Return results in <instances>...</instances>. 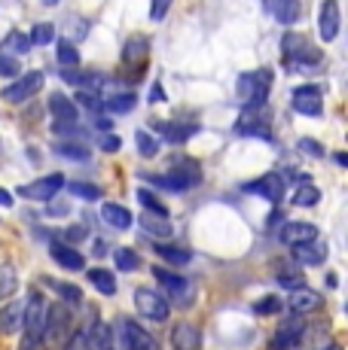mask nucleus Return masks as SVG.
<instances>
[{
	"instance_id": "obj_31",
	"label": "nucleus",
	"mask_w": 348,
	"mask_h": 350,
	"mask_svg": "<svg viewBox=\"0 0 348 350\" xmlns=\"http://www.w3.org/2000/svg\"><path fill=\"white\" fill-rule=\"evenodd\" d=\"M86 338H89V350H110L113 347V332L107 323H95Z\"/></svg>"
},
{
	"instance_id": "obj_19",
	"label": "nucleus",
	"mask_w": 348,
	"mask_h": 350,
	"mask_svg": "<svg viewBox=\"0 0 348 350\" xmlns=\"http://www.w3.org/2000/svg\"><path fill=\"white\" fill-rule=\"evenodd\" d=\"M64 79L77 85L79 92H92V95H101L104 85H107V77L98 70H71L68 67V70H64Z\"/></svg>"
},
{
	"instance_id": "obj_43",
	"label": "nucleus",
	"mask_w": 348,
	"mask_h": 350,
	"mask_svg": "<svg viewBox=\"0 0 348 350\" xmlns=\"http://www.w3.org/2000/svg\"><path fill=\"white\" fill-rule=\"evenodd\" d=\"M31 37L28 33H22V31H10L6 33V40H3V49H12V52H28L31 49Z\"/></svg>"
},
{
	"instance_id": "obj_12",
	"label": "nucleus",
	"mask_w": 348,
	"mask_h": 350,
	"mask_svg": "<svg viewBox=\"0 0 348 350\" xmlns=\"http://www.w3.org/2000/svg\"><path fill=\"white\" fill-rule=\"evenodd\" d=\"M236 134H242V137L266 140V144L272 140V128H269V122H266V116H260V110H251V107H245V113L238 116Z\"/></svg>"
},
{
	"instance_id": "obj_2",
	"label": "nucleus",
	"mask_w": 348,
	"mask_h": 350,
	"mask_svg": "<svg viewBox=\"0 0 348 350\" xmlns=\"http://www.w3.org/2000/svg\"><path fill=\"white\" fill-rule=\"evenodd\" d=\"M272 83H275V70H272V67H260V70L242 73V77H238V98L245 100V107L260 110V107H266V100H269Z\"/></svg>"
},
{
	"instance_id": "obj_55",
	"label": "nucleus",
	"mask_w": 348,
	"mask_h": 350,
	"mask_svg": "<svg viewBox=\"0 0 348 350\" xmlns=\"http://www.w3.org/2000/svg\"><path fill=\"white\" fill-rule=\"evenodd\" d=\"M333 159H336V165H339V167H345V165H348V159H345V152H336V156H333Z\"/></svg>"
},
{
	"instance_id": "obj_57",
	"label": "nucleus",
	"mask_w": 348,
	"mask_h": 350,
	"mask_svg": "<svg viewBox=\"0 0 348 350\" xmlns=\"http://www.w3.org/2000/svg\"><path fill=\"white\" fill-rule=\"evenodd\" d=\"M43 3H46V6H52V3H58V0H43Z\"/></svg>"
},
{
	"instance_id": "obj_39",
	"label": "nucleus",
	"mask_w": 348,
	"mask_h": 350,
	"mask_svg": "<svg viewBox=\"0 0 348 350\" xmlns=\"http://www.w3.org/2000/svg\"><path fill=\"white\" fill-rule=\"evenodd\" d=\"M140 226H144V232H150V234L171 238V226H169V219H162V217H153V213H147V217L140 219Z\"/></svg>"
},
{
	"instance_id": "obj_32",
	"label": "nucleus",
	"mask_w": 348,
	"mask_h": 350,
	"mask_svg": "<svg viewBox=\"0 0 348 350\" xmlns=\"http://www.w3.org/2000/svg\"><path fill=\"white\" fill-rule=\"evenodd\" d=\"M55 156H64V159H73V161H86L89 159V146L79 144V140H58Z\"/></svg>"
},
{
	"instance_id": "obj_9",
	"label": "nucleus",
	"mask_w": 348,
	"mask_h": 350,
	"mask_svg": "<svg viewBox=\"0 0 348 350\" xmlns=\"http://www.w3.org/2000/svg\"><path fill=\"white\" fill-rule=\"evenodd\" d=\"M43 83H46V77L40 70L34 73H25L22 79H16V83H10L3 92H0V98L6 100V104H22V100H28V98H34L40 89H43Z\"/></svg>"
},
{
	"instance_id": "obj_52",
	"label": "nucleus",
	"mask_w": 348,
	"mask_h": 350,
	"mask_svg": "<svg viewBox=\"0 0 348 350\" xmlns=\"http://www.w3.org/2000/svg\"><path fill=\"white\" fill-rule=\"evenodd\" d=\"M153 100H156V104H159V100H165L162 83H153V89H150V104H153Z\"/></svg>"
},
{
	"instance_id": "obj_58",
	"label": "nucleus",
	"mask_w": 348,
	"mask_h": 350,
	"mask_svg": "<svg viewBox=\"0 0 348 350\" xmlns=\"http://www.w3.org/2000/svg\"><path fill=\"white\" fill-rule=\"evenodd\" d=\"M110 350H113V347H110Z\"/></svg>"
},
{
	"instance_id": "obj_30",
	"label": "nucleus",
	"mask_w": 348,
	"mask_h": 350,
	"mask_svg": "<svg viewBox=\"0 0 348 350\" xmlns=\"http://www.w3.org/2000/svg\"><path fill=\"white\" fill-rule=\"evenodd\" d=\"M16 289H18V274H16V268H12L10 262H3V265H0V301L12 299V295H16Z\"/></svg>"
},
{
	"instance_id": "obj_38",
	"label": "nucleus",
	"mask_w": 348,
	"mask_h": 350,
	"mask_svg": "<svg viewBox=\"0 0 348 350\" xmlns=\"http://www.w3.org/2000/svg\"><path fill=\"white\" fill-rule=\"evenodd\" d=\"M135 144H138V152H140L144 159H153V156L159 152V140L153 137L150 131H144V128H140V131L135 134Z\"/></svg>"
},
{
	"instance_id": "obj_17",
	"label": "nucleus",
	"mask_w": 348,
	"mask_h": 350,
	"mask_svg": "<svg viewBox=\"0 0 348 350\" xmlns=\"http://www.w3.org/2000/svg\"><path fill=\"white\" fill-rule=\"evenodd\" d=\"M156 131L162 134L165 144H186L190 137H196L199 131H202V125L199 122H156Z\"/></svg>"
},
{
	"instance_id": "obj_40",
	"label": "nucleus",
	"mask_w": 348,
	"mask_h": 350,
	"mask_svg": "<svg viewBox=\"0 0 348 350\" xmlns=\"http://www.w3.org/2000/svg\"><path fill=\"white\" fill-rule=\"evenodd\" d=\"M64 186H68V183H64ZM68 189L77 195V198H83V201H98V198H101V189H98L95 183H83V180H73Z\"/></svg>"
},
{
	"instance_id": "obj_48",
	"label": "nucleus",
	"mask_w": 348,
	"mask_h": 350,
	"mask_svg": "<svg viewBox=\"0 0 348 350\" xmlns=\"http://www.w3.org/2000/svg\"><path fill=\"white\" fill-rule=\"evenodd\" d=\"M299 150H303V152H309V156H314V159H324V146H321L318 144V140H312V137H303V140H299Z\"/></svg>"
},
{
	"instance_id": "obj_5",
	"label": "nucleus",
	"mask_w": 348,
	"mask_h": 350,
	"mask_svg": "<svg viewBox=\"0 0 348 350\" xmlns=\"http://www.w3.org/2000/svg\"><path fill=\"white\" fill-rule=\"evenodd\" d=\"M68 335H71V311L64 305H55L46 311V323H43V341L55 347L68 345Z\"/></svg>"
},
{
	"instance_id": "obj_26",
	"label": "nucleus",
	"mask_w": 348,
	"mask_h": 350,
	"mask_svg": "<svg viewBox=\"0 0 348 350\" xmlns=\"http://www.w3.org/2000/svg\"><path fill=\"white\" fill-rule=\"evenodd\" d=\"M153 250H156L159 259L169 262V265H174V268L190 265V262H192V253L186 250V247H177V244H156Z\"/></svg>"
},
{
	"instance_id": "obj_23",
	"label": "nucleus",
	"mask_w": 348,
	"mask_h": 350,
	"mask_svg": "<svg viewBox=\"0 0 348 350\" xmlns=\"http://www.w3.org/2000/svg\"><path fill=\"white\" fill-rule=\"evenodd\" d=\"M49 110H52V122H77L79 119V110H77V104L64 95V92H52L49 95Z\"/></svg>"
},
{
	"instance_id": "obj_41",
	"label": "nucleus",
	"mask_w": 348,
	"mask_h": 350,
	"mask_svg": "<svg viewBox=\"0 0 348 350\" xmlns=\"http://www.w3.org/2000/svg\"><path fill=\"white\" fill-rule=\"evenodd\" d=\"M52 289H55V295H62L68 305H79V301H83V293H79V286L68 284V280H55Z\"/></svg>"
},
{
	"instance_id": "obj_22",
	"label": "nucleus",
	"mask_w": 348,
	"mask_h": 350,
	"mask_svg": "<svg viewBox=\"0 0 348 350\" xmlns=\"http://www.w3.org/2000/svg\"><path fill=\"white\" fill-rule=\"evenodd\" d=\"M312 238H318V228H314L312 223H284L281 232H278V241L287 244V247L303 244V241H312Z\"/></svg>"
},
{
	"instance_id": "obj_21",
	"label": "nucleus",
	"mask_w": 348,
	"mask_h": 350,
	"mask_svg": "<svg viewBox=\"0 0 348 350\" xmlns=\"http://www.w3.org/2000/svg\"><path fill=\"white\" fill-rule=\"evenodd\" d=\"M22 314H25V301H6L0 308V338L22 332Z\"/></svg>"
},
{
	"instance_id": "obj_1",
	"label": "nucleus",
	"mask_w": 348,
	"mask_h": 350,
	"mask_svg": "<svg viewBox=\"0 0 348 350\" xmlns=\"http://www.w3.org/2000/svg\"><path fill=\"white\" fill-rule=\"evenodd\" d=\"M156 189H165V192H174V195H184L190 189H196L202 183V165L196 159H171L169 161V174H147Z\"/></svg>"
},
{
	"instance_id": "obj_36",
	"label": "nucleus",
	"mask_w": 348,
	"mask_h": 350,
	"mask_svg": "<svg viewBox=\"0 0 348 350\" xmlns=\"http://www.w3.org/2000/svg\"><path fill=\"white\" fill-rule=\"evenodd\" d=\"M138 201L147 207V211L153 213V217H162V219H169V207H165L162 201H159V198H156V195H153L150 189H138Z\"/></svg>"
},
{
	"instance_id": "obj_11",
	"label": "nucleus",
	"mask_w": 348,
	"mask_h": 350,
	"mask_svg": "<svg viewBox=\"0 0 348 350\" xmlns=\"http://www.w3.org/2000/svg\"><path fill=\"white\" fill-rule=\"evenodd\" d=\"M339 25H343V12H339V0H324L318 6V33L324 43H333L339 37Z\"/></svg>"
},
{
	"instance_id": "obj_13",
	"label": "nucleus",
	"mask_w": 348,
	"mask_h": 350,
	"mask_svg": "<svg viewBox=\"0 0 348 350\" xmlns=\"http://www.w3.org/2000/svg\"><path fill=\"white\" fill-rule=\"evenodd\" d=\"M171 347L174 350H202V329L190 320H180L171 326Z\"/></svg>"
},
{
	"instance_id": "obj_3",
	"label": "nucleus",
	"mask_w": 348,
	"mask_h": 350,
	"mask_svg": "<svg viewBox=\"0 0 348 350\" xmlns=\"http://www.w3.org/2000/svg\"><path fill=\"white\" fill-rule=\"evenodd\" d=\"M153 278L165 286L169 299L177 308H190L192 301H196V286H192L186 278H180V274H174V271H165V268H153Z\"/></svg>"
},
{
	"instance_id": "obj_54",
	"label": "nucleus",
	"mask_w": 348,
	"mask_h": 350,
	"mask_svg": "<svg viewBox=\"0 0 348 350\" xmlns=\"http://www.w3.org/2000/svg\"><path fill=\"white\" fill-rule=\"evenodd\" d=\"M95 125H98V131H110V119H104V116H98Z\"/></svg>"
},
{
	"instance_id": "obj_14",
	"label": "nucleus",
	"mask_w": 348,
	"mask_h": 350,
	"mask_svg": "<svg viewBox=\"0 0 348 350\" xmlns=\"http://www.w3.org/2000/svg\"><path fill=\"white\" fill-rule=\"evenodd\" d=\"M123 341H125V350H162L159 341L135 320H123Z\"/></svg>"
},
{
	"instance_id": "obj_56",
	"label": "nucleus",
	"mask_w": 348,
	"mask_h": 350,
	"mask_svg": "<svg viewBox=\"0 0 348 350\" xmlns=\"http://www.w3.org/2000/svg\"><path fill=\"white\" fill-rule=\"evenodd\" d=\"M321 350H343V345H327V347H321Z\"/></svg>"
},
{
	"instance_id": "obj_15",
	"label": "nucleus",
	"mask_w": 348,
	"mask_h": 350,
	"mask_svg": "<svg viewBox=\"0 0 348 350\" xmlns=\"http://www.w3.org/2000/svg\"><path fill=\"white\" fill-rule=\"evenodd\" d=\"M287 308H290L297 317H303V314H318L321 308H324V299H321V293H314V289H290V299H287Z\"/></svg>"
},
{
	"instance_id": "obj_50",
	"label": "nucleus",
	"mask_w": 348,
	"mask_h": 350,
	"mask_svg": "<svg viewBox=\"0 0 348 350\" xmlns=\"http://www.w3.org/2000/svg\"><path fill=\"white\" fill-rule=\"evenodd\" d=\"M98 146H101L104 152H119V146H123V140H119L116 134H110V131H107V134H101V140H98Z\"/></svg>"
},
{
	"instance_id": "obj_35",
	"label": "nucleus",
	"mask_w": 348,
	"mask_h": 350,
	"mask_svg": "<svg viewBox=\"0 0 348 350\" xmlns=\"http://www.w3.org/2000/svg\"><path fill=\"white\" fill-rule=\"evenodd\" d=\"M290 201L297 207H312V204H318V201H321V189H318V186H312V183H303L297 192H293Z\"/></svg>"
},
{
	"instance_id": "obj_45",
	"label": "nucleus",
	"mask_w": 348,
	"mask_h": 350,
	"mask_svg": "<svg viewBox=\"0 0 348 350\" xmlns=\"http://www.w3.org/2000/svg\"><path fill=\"white\" fill-rule=\"evenodd\" d=\"M174 0H150V22H165Z\"/></svg>"
},
{
	"instance_id": "obj_20",
	"label": "nucleus",
	"mask_w": 348,
	"mask_h": 350,
	"mask_svg": "<svg viewBox=\"0 0 348 350\" xmlns=\"http://www.w3.org/2000/svg\"><path fill=\"white\" fill-rule=\"evenodd\" d=\"M147 55H150V40H147L144 33H135V37L125 40V46H123L125 67H135V70H140V67L147 64Z\"/></svg>"
},
{
	"instance_id": "obj_8",
	"label": "nucleus",
	"mask_w": 348,
	"mask_h": 350,
	"mask_svg": "<svg viewBox=\"0 0 348 350\" xmlns=\"http://www.w3.org/2000/svg\"><path fill=\"white\" fill-rule=\"evenodd\" d=\"M290 104L299 116H309V119H318L324 113V95H321V85H297L290 95Z\"/></svg>"
},
{
	"instance_id": "obj_34",
	"label": "nucleus",
	"mask_w": 348,
	"mask_h": 350,
	"mask_svg": "<svg viewBox=\"0 0 348 350\" xmlns=\"http://www.w3.org/2000/svg\"><path fill=\"white\" fill-rule=\"evenodd\" d=\"M113 262H116L119 271H138L140 268V256L135 250H129V247H119V250L113 253Z\"/></svg>"
},
{
	"instance_id": "obj_25",
	"label": "nucleus",
	"mask_w": 348,
	"mask_h": 350,
	"mask_svg": "<svg viewBox=\"0 0 348 350\" xmlns=\"http://www.w3.org/2000/svg\"><path fill=\"white\" fill-rule=\"evenodd\" d=\"M101 219L107 226H113V228H119V232H125V228H132V213L125 211L123 204H113V201H104V207H101Z\"/></svg>"
},
{
	"instance_id": "obj_42",
	"label": "nucleus",
	"mask_w": 348,
	"mask_h": 350,
	"mask_svg": "<svg viewBox=\"0 0 348 350\" xmlns=\"http://www.w3.org/2000/svg\"><path fill=\"white\" fill-rule=\"evenodd\" d=\"M275 278H278V284L284 286V289H299V286H306V278L299 274V268H281Z\"/></svg>"
},
{
	"instance_id": "obj_33",
	"label": "nucleus",
	"mask_w": 348,
	"mask_h": 350,
	"mask_svg": "<svg viewBox=\"0 0 348 350\" xmlns=\"http://www.w3.org/2000/svg\"><path fill=\"white\" fill-rule=\"evenodd\" d=\"M55 55H58V64L62 67H79V49L71 43V40H58Z\"/></svg>"
},
{
	"instance_id": "obj_46",
	"label": "nucleus",
	"mask_w": 348,
	"mask_h": 350,
	"mask_svg": "<svg viewBox=\"0 0 348 350\" xmlns=\"http://www.w3.org/2000/svg\"><path fill=\"white\" fill-rule=\"evenodd\" d=\"M18 70H22V64L3 52V55H0V77H18Z\"/></svg>"
},
{
	"instance_id": "obj_6",
	"label": "nucleus",
	"mask_w": 348,
	"mask_h": 350,
	"mask_svg": "<svg viewBox=\"0 0 348 350\" xmlns=\"http://www.w3.org/2000/svg\"><path fill=\"white\" fill-rule=\"evenodd\" d=\"M46 311H49V305H46L43 293H31L28 301H25V314H22V329L28 338H40L43 341V323H46Z\"/></svg>"
},
{
	"instance_id": "obj_4",
	"label": "nucleus",
	"mask_w": 348,
	"mask_h": 350,
	"mask_svg": "<svg viewBox=\"0 0 348 350\" xmlns=\"http://www.w3.org/2000/svg\"><path fill=\"white\" fill-rule=\"evenodd\" d=\"M135 308L153 323H165L169 320V314H171L169 299H165L162 293H156V289H150V286L135 289Z\"/></svg>"
},
{
	"instance_id": "obj_53",
	"label": "nucleus",
	"mask_w": 348,
	"mask_h": 350,
	"mask_svg": "<svg viewBox=\"0 0 348 350\" xmlns=\"http://www.w3.org/2000/svg\"><path fill=\"white\" fill-rule=\"evenodd\" d=\"M10 204H12V195L6 189H0V207H10Z\"/></svg>"
},
{
	"instance_id": "obj_24",
	"label": "nucleus",
	"mask_w": 348,
	"mask_h": 350,
	"mask_svg": "<svg viewBox=\"0 0 348 350\" xmlns=\"http://www.w3.org/2000/svg\"><path fill=\"white\" fill-rule=\"evenodd\" d=\"M269 10H272V16H275V22L287 25V28L303 18V3H299V0H269Z\"/></svg>"
},
{
	"instance_id": "obj_7",
	"label": "nucleus",
	"mask_w": 348,
	"mask_h": 350,
	"mask_svg": "<svg viewBox=\"0 0 348 350\" xmlns=\"http://www.w3.org/2000/svg\"><path fill=\"white\" fill-rule=\"evenodd\" d=\"M64 174H46V177H37V180H31L28 186H18V195L22 198H28V201H52L58 192L64 189Z\"/></svg>"
},
{
	"instance_id": "obj_37",
	"label": "nucleus",
	"mask_w": 348,
	"mask_h": 350,
	"mask_svg": "<svg viewBox=\"0 0 348 350\" xmlns=\"http://www.w3.org/2000/svg\"><path fill=\"white\" fill-rule=\"evenodd\" d=\"M253 314L257 317H275V314H281V299L278 295H263V299L253 301Z\"/></svg>"
},
{
	"instance_id": "obj_51",
	"label": "nucleus",
	"mask_w": 348,
	"mask_h": 350,
	"mask_svg": "<svg viewBox=\"0 0 348 350\" xmlns=\"http://www.w3.org/2000/svg\"><path fill=\"white\" fill-rule=\"evenodd\" d=\"M18 350H43V341H40V338H28V335H22V341H18Z\"/></svg>"
},
{
	"instance_id": "obj_18",
	"label": "nucleus",
	"mask_w": 348,
	"mask_h": 350,
	"mask_svg": "<svg viewBox=\"0 0 348 350\" xmlns=\"http://www.w3.org/2000/svg\"><path fill=\"white\" fill-rule=\"evenodd\" d=\"M49 256L64 268V271H83V268H86L83 253H79L77 247L64 244V241H52V244H49Z\"/></svg>"
},
{
	"instance_id": "obj_29",
	"label": "nucleus",
	"mask_w": 348,
	"mask_h": 350,
	"mask_svg": "<svg viewBox=\"0 0 348 350\" xmlns=\"http://www.w3.org/2000/svg\"><path fill=\"white\" fill-rule=\"evenodd\" d=\"M135 107H138L135 92H119V95L101 100V110H107V113H129V110H135Z\"/></svg>"
},
{
	"instance_id": "obj_27",
	"label": "nucleus",
	"mask_w": 348,
	"mask_h": 350,
	"mask_svg": "<svg viewBox=\"0 0 348 350\" xmlns=\"http://www.w3.org/2000/svg\"><path fill=\"white\" fill-rule=\"evenodd\" d=\"M86 280H89L101 295H116V278H113V271H107V268H89V271H86Z\"/></svg>"
},
{
	"instance_id": "obj_10",
	"label": "nucleus",
	"mask_w": 348,
	"mask_h": 350,
	"mask_svg": "<svg viewBox=\"0 0 348 350\" xmlns=\"http://www.w3.org/2000/svg\"><path fill=\"white\" fill-rule=\"evenodd\" d=\"M242 189L247 195H260V198L272 201V204H278V201H284V177H278V174H263V177L251 180V183H245Z\"/></svg>"
},
{
	"instance_id": "obj_44",
	"label": "nucleus",
	"mask_w": 348,
	"mask_h": 350,
	"mask_svg": "<svg viewBox=\"0 0 348 350\" xmlns=\"http://www.w3.org/2000/svg\"><path fill=\"white\" fill-rule=\"evenodd\" d=\"M31 43L34 46H46V43H55V28H52V25H46V22H40V25H34V28H31Z\"/></svg>"
},
{
	"instance_id": "obj_49",
	"label": "nucleus",
	"mask_w": 348,
	"mask_h": 350,
	"mask_svg": "<svg viewBox=\"0 0 348 350\" xmlns=\"http://www.w3.org/2000/svg\"><path fill=\"white\" fill-rule=\"evenodd\" d=\"M77 100L86 107V110H95V113L101 110V98L92 95V92H79V89H77Z\"/></svg>"
},
{
	"instance_id": "obj_28",
	"label": "nucleus",
	"mask_w": 348,
	"mask_h": 350,
	"mask_svg": "<svg viewBox=\"0 0 348 350\" xmlns=\"http://www.w3.org/2000/svg\"><path fill=\"white\" fill-rule=\"evenodd\" d=\"M299 332H303V323H293V326H284L275 338L269 341V350H293L299 345Z\"/></svg>"
},
{
	"instance_id": "obj_16",
	"label": "nucleus",
	"mask_w": 348,
	"mask_h": 350,
	"mask_svg": "<svg viewBox=\"0 0 348 350\" xmlns=\"http://www.w3.org/2000/svg\"><path fill=\"white\" fill-rule=\"evenodd\" d=\"M290 250H293V262H297V265H324L327 262V244L318 238L293 244Z\"/></svg>"
},
{
	"instance_id": "obj_47",
	"label": "nucleus",
	"mask_w": 348,
	"mask_h": 350,
	"mask_svg": "<svg viewBox=\"0 0 348 350\" xmlns=\"http://www.w3.org/2000/svg\"><path fill=\"white\" fill-rule=\"evenodd\" d=\"M86 234H89V232H86V226H68V228H64V234H62V238L64 241H68V244H79V241H86Z\"/></svg>"
}]
</instances>
